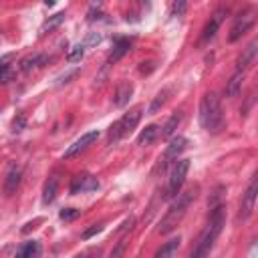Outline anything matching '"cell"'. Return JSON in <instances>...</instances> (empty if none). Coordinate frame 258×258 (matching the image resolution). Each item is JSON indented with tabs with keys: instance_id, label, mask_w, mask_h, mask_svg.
<instances>
[{
	"instance_id": "7c38bea8",
	"label": "cell",
	"mask_w": 258,
	"mask_h": 258,
	"mask_svg": "<svg viewBox=\"0 0 258 258\" xmlns=\"http://www.w3.org/2000/svg\"><path fill=\"white\" fill-rule=\"evenodd\" d=\"M256 52H258V40H252V42H250V44L240 52V56H238V60H236V71L244 73V71L252 64V60H254Z\"/></svg>"
},
{
	"instance_id": "cb8c5ba5",
	"label": "cell",
	"mask_w": 258,
	"mask_h": 258,
	"mask_svg": "<svg viewBox=\"0 0 258 258\" xmlns=\"http://www.w3.org/2000/svg\"><path fill=\"white\" fill-rule=\"evenodd\" d=\"M167 95H169V89H163V91H159L157 95H155V99H153V103L149 105V115H153V113H157L161 107H163V103L167 101Z\"/></svg>"
},
{
	"instance_id": "d6986e66",
	"label": "cell",
	"mask_w": 258,
	"mask_h": 258,
	"mask_svg": "<svg viewBox=\"0 0 258 258\" xmlns=\"http://www.w3.org/2000/svg\"><path fill=\"white\" fill-rule=\"evenodd\" d=\"M56 194H58V177L52 175V177H48L46 183H44V189H42V202H44V204L54 202Z\"/></svg>"
},
{
	"instance_id": "30bf717a",
	"label": "cell",
	"mask_w": 258,
	"mask_h": 258,
	"mask_svg": "<svg viewBox=\"0 0 258 258\" xmlns=\"http://www.w3.org/2000/svg\"><path fill=\"white\" fill-rule=\"evenodd\" d=\"M20 177H22V169H20V165L12 163V165L8 167V171H6V179H4V196H6V198H10V196L16 194V189H18V185H20Z\"/></svg>"
},
{
	"instance_id": "9a60e30c",
	"label": "cell",
	"mask_w": 258,
	"mask_h": 258,
	"mask_svg": "<svg viewBox=\"0 0 258 258\" xmlns=\"http://www.w3.org/2000/svg\"><path fill=\"white\" fill-rule=\"evenodd\" d=\"M185 147H187V139H185V137H181V135L173 137V139L169 141V145L165 147V151H163V159H165V161H167V159H177V155H179Z\"/></svg>"
},
{
	"instance_id": "d4e9b609",
	"label": "cell",
	"mask_w": 258,
	"mask_h": 258,
	"mask_svg": "<svg viewBox=\"0 0 258 258\" xmlns=\"http://www.w3.org/2000/svg\"><path fill=\"white\" fill-rule=\"evenodd\" d=\"M83 54H85V44H75V46L69 50L67 60H69V62H79V60L83 58Z\"/></svg>"
},
{
	"instance_id": "7a4b0ae2",
	"label": "cell",
	"mask_w": 258,
	"mask_h": 258,
	"mask_svg": "<svg viewBox=\"0 0 258 258\" xmlns=\"http://www.w3.org/2000/svg\"><path fill=\"white\" fill-rule=\"evenodd\" d=\"M198 189H200L198 185H189L187 189L179 191V194L173 198L169 210L165 212V216H163L161 222H159V228H157L159 234H169V232H173V230L177 228V224H179V222L183 220V216L187 214V208H189L191 202L196 200Z\"/></svg>"
},
{
	"instance_id": "4fadbf2b",
	"label": "cell",
	"mask_w": 258,
	"mask_h": 258,
	"mask_svg": "<svg viewBox=\"0 0 258 258\" xmlns=\"http://www.w3.org/2000/svg\"><path fill=\"white\" fill-rule=\"evenodd\" d=\"M48 62V54H42V52H34V54H28L20 60V69L24 73H30V71H36L40 67H44Z\"/></svg>"
},
{
	"instance_id": "603a6c76",
	"label": "cell",
	"mask_w": 258,
	"mask_h": 258,
	"mask_svg": "<svg viewBox=\"0 0 258 258\" xmlns=\"http://www.w3.org/2000/svg\"><path fill=\"white\" fill-rule=\"evenodd\" d=\"M64 18H67V14H64V12H56L54 16H50V18H48V20L42 24L40 32H42V34H44V32H50L52 28H56L58 24H62V22H64Z\"/></svg>"
},
{
	"instance_id": "7402d4cb",
	"label": "cell",
	"mask_w": 258,
	"mask_h": 258,
	"mask_svg": "<svg viewBox=\"0 0 258 258\" xmlns=\"http://www.w3.org/2000/svg\"><path fill=\"white\" fill-rule=\"evenodd\" d=\"M242 81H244V73L236 71L232 75V79L228 81V85H226V95L228 97H236L240 93V89H242Z\"/></svg>"
},
{
	"instance_id": "ffe728a7",
	"label": "cell",
	"mask_w": 258,
	"mask_h": 258,
	"mask_svg": "<svg viewBox=\"0 0 258 258\" xmlns=\"http://www.w3.org/2000/svg\"><path fill=\"white\" fill-rule=\"evenodd\" d=\"M181 117H183V113H181V111H175V113L165 121V125L161 127V137H171V135L175 133V129L179 127Z\"/></svg>"
},
{
	"instance_id": "f546056e",
	"label": "cell",
	"mask_w": 258,
	"mask_h": 258,
	"mask_svg": "<svg viewBox=\"0 0 258 258\" xmlns=\"http://www.w3.org/2000/svg\"><path fill=\"white\" fill-rule=\"evenodd\" d=\"M22 125H24V117H20L18 121H14V123H12V127H14V131H20V127H22Z\"/></svg>"
},
{
	"instance_id": "83f0119b",
	"label": "cell",
	"mask_w": 258,
	"mask_h": 258,
	"mask_svg": "<svg viewBox=\"0 0 258 258\" xmlns=\"http://www.w3.org/2000/svg\"><path fill=\"white\" fill-rule=\"evenodd\" d=\"M185 8H187V2H183V0L173 2V6H171V16H181V14L185 12Z\"/></svg>"
},
{
	"instance_id": "8fae6325",
	"label": "cell",
	"mask_w": 258,
	"mask_h": 258,
	"mask_svg": "<svg viewBox=\"0 0 258 258\" xmlns=\"http://www.w3.org/2000/svg\"><path fill=\"white\" fill-rule=\"evenodd\" d=\"M99 187V181L95 175H89V173H83V175H77L73 177V183H71V194H81V191H93Z\"/></svg>"
},
{
	"instance_id": "52a82bcc",
	"label": "cell",
	"mask_w": 258,
	"mask_h": 258,
	"mask_svg": "<svg viewBox=\"0 0 258 258\" xmlns=\"http://www.w3.org/2000/svg\"><path fill=\"white\" fill-rule=\"evenodd\" d=\"M252 24H254V16L250 14V12H244V14H238L236 18H234V24H232V28H230V34H228V40L230 42H236L238 38H242L250 28H252Z\"/></svg>"
},
{
	"instance_id": "5b68a950",
	"label": "cell",
	"mask_w": 258,
	"mask_h": 258,
	"mask_svg": "<svg viewBox=\"0 0 258 258\" xmlns=\"http://www.w3.org/2000/svg\"><path fill=\"white\" fill-rule=\"evenodd\" d=\"M189 169V159H177L169 171V179H167V189H165V198H175L181 191V185L185 181Z\"/></svg>"
},
{
	"instance_id": "ba28073f",
	"label": "cell",
	"mask_w": 258,
	"mask_h": 258,
	"mask_svg": "<svg viewBox=\"0 0 258 258\" xmlns=\"http://www.w3.org/2000/svg\"><path fill=\"white\" fill-rule=\"evenodd\" d=\"M226 14H228V8L220 6V8L210 16V20H208V24L204 26V32H202V42H208V40H212V38L216 36V32H218V28H220V24H222V20H224Z\"/></svg>"
},
{
	"instance_id": "3957f363",
	"label": "cell",
	"mask_w": 258,
	"mask_h": 258,
	"mask_svg": "<svg viewBox=\"0 0 258 258\" xmlns=\"http://www.w3.org/2000/svg\"><path fill=\"white\" fill-rule=\"evenodd\" d=\"M200 123L210 133H220L224 129V111L220 97L216 93H206L200 101Z\"/></svg>"
},
{
	"instance_id": "8992f818",
	"label": "cell",
	"mask_w": 258,
	"mask_h": 258,
	"mask_svg": "<svg viewBox=\"0 0 258 258\" xmlns=\"http://www.w3.org/2000/svg\"><path fill=\"white\" fill-rule=\"evenodd\" d=\"M256 194H258V177L254 175L248 189L242 194V200H240V212H238V220H248L252 210H254V204H256Z\"/></svg>"
},
{
	"instance_id": "4316f807",
	"label": "cell",
	"mask_w": 258,
	"mask_h": 258,
	"mask_svg": "<svg viewBox=\"0 0 258 258\" xmlns=\"http://www.w3.org/2000/svg\"><path fill=\"white\" fill-rule=\"evenodd\" d=\"M81 212L77 210V208H64V210H60V220H75L77 216H79Z\"/></svg>"
},
{
	"instance_id": "277c9868",
	"label": "cell",
	"mask_w": 258,
	"mask_h": 258,
	"mask_svg": "<svg viewBox=\"0 0 258 258\" xmlns=\"http://www.w3.org/2000/svg\"><path fill=\"white\" fill-rule=\"evenodd\" d=\"M141 113H143V109H141V107H135V109H131L129 113H125L119 121H115V123L111 125V129H109V143H115V141L123 139L125 135H129V133L135 129V125L139 123Z\"/></svg>"
},
{
	"instance_id": "6da1fadb",
	"label": "cell",
	"mask_w": 258,
	"mask_h": 258,
	"mask_svg": "<svg viewBox=\"0 0 258 258\" xmlns=\"http://www.w3.org/2000/svg\"><path fill=\"white\" fill-rule=\"evenodd\" d=\"M224 228V206H214L206 230L200 234L196 246L189 252V258H210V252Z\"/></svg>"
},
{
	"instance_id": "9c48e42d",
	"label": "cell",
	"mask_w": 258,
	"mask_h": 258,
	"mask_svg": "<svg viewBox=\"0 0 258 258\" xmlns=\"http://www.w3.org/2000/svg\"><path fill=\"white\" fill-rule=\"evenodd\" d=\"M99 139V131H89V133H85V135H81L73 145H69L67 147V151H64V157H73V155H79L81 151H85L91 143H95Z\"/></svg>"
},
{
	"instance_id": "e0dca14e",
	"label": "cell",
	"mask_w": 258,
	"mask_h": 258,
	"mask_svg": "<svg viewBox=\"0 0 258 258\" xmlns=\"http://www.w3.org/2000/svg\"><path fill=\"white\" fill-rule=\"evenodd\" d=\"M179 242H181L179 236H177V238H171L169 242H165V244L157 250V254H155L153 258H173V256L177 254V250H179Z\"/></svg>"
},
{
	"instance_id": "5bb4252c",
	"label": "cell",
	"mask_w": 258,
	"mask_h": 258,
	"mask_svg": "<svg viewBox=\"0 0 258 258\" xmlns=\"http://www.w3.org/2000/svg\"><path fill=\"white\" fill-rule=\"evenodd\" d=\"M131 95H133V85H131L129 81H121V83L117 85V91H115V97H113L115 107H125V105L129 103Z\"/></svg>"
},
{
	"instance_id": "44dd1931",
	"label": "cell",
	"mask_w": 258,
	"mask_h": 258,
	"mask_svg": "<svg viewBox=\"0 0 258 258\" xmlns=\"http://www.w3.org/2000/svg\"><path fill=\"white\" fill-rule=\"evenodd\" d=\"M38 252H40V244H38L36 240H32V242L22 244L14 258H36V256H38Z\"/></svg>"
},
{
	"instance_id": "ac0fdd59",
	"label": "cell",
	"mask_w": 258,
	"mask_h": 258,
	"mask_svg": "<svg viewBox=\"0 0 258 258\" xmlns=\"http://www.w3.org/2000/svg\"><path fill=\"white\" fill-rule=\"evenodd\" d=\"M157 137H159V125L151 123V125H147V127L139 133L137 143H139V145H149V143H153Z\"/></svg>"
},
{
	"instance_id": "484cf974",
	"label": "cell",
	"mask_w": 258,
	"mask_h": 258,
	"mask_svg": "<svg viewBox=\"0 0 258 258\" xmlns=\"http://www.w3.org/2000/svg\"><path fill=\"white\" fill-rule=\"evenodd\" d=\"M8 58H10V56H6V58L0 62V83H8V81L12 79V67L8 64Z\"/></svg>"
},
{
	"instance_id": "2e32d148",
	"label": "cell",
	"mask_w": 258,
	"mask_h": 258,
	"mask_svg": "<svg viewBox=\"0 0 258 258\" xmlns=\"http://www.w3.org/2000/svg\"><path fill=\"white\" fill-rule=\"evenodd\" d=\"M131 50V40L129 38H115V44H113V50H111V54H109V58H107V64H113V62H117L123 54H127Z\"/></svg>"
},
{
	"instance_id": "f1b7e54d",
	"label": "cell",
	"mask_w": 258,
	"mask_h": 258,
	"mask_svg": "<svg viewBox=\"0 0 258 258\" xmlns=\"http://www.w3.org/2000/svg\"><path fill=\"white\" fill-rule=\"evenodd\" d=\"M101 230H103V226H101V224H95V226H91L89 230H85V232H83V240H89L91 236H95V234H99Z\"/></svg>"
},
{
	"instance_id": "4dcf8cb0",
	"label": "cell",
	"mask_w": 258,
	"mask_h": 258,
	"mask_svg": "<svg viewBox=\"0 0 258 258\" xmlns=\"http://www.w3.org/2000/svg\"><path fill=\"white\" fill-rule=\"evenodd\" d=\"M93 254H95V252H93V250H91V252H83V254H77V256H75V258H91V256H93Z\"/></svg>"
}]
</instances>
